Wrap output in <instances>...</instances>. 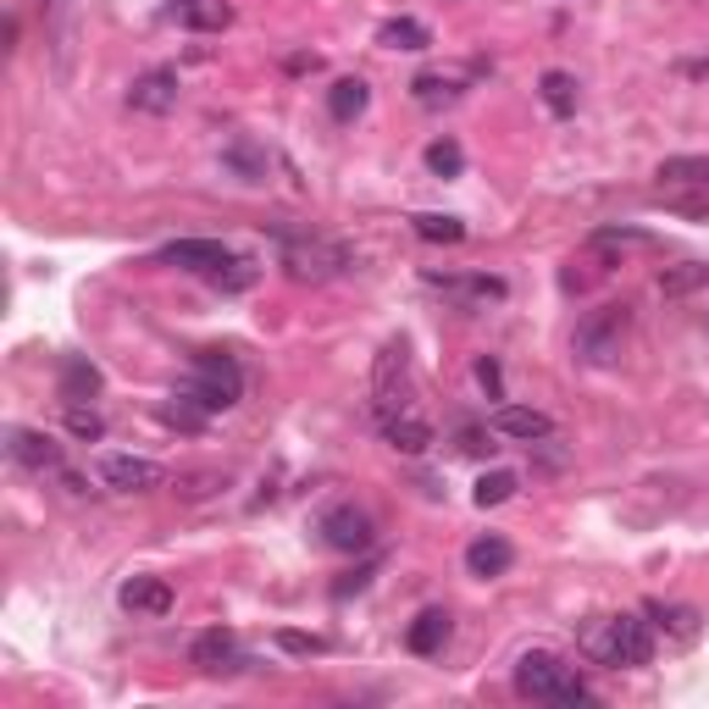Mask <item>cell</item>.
<instances>
[{
	"label": "cell",
	"instance_id": "obj_37",
	"mask_svg": "<svg viewBox=\"0 0 709 709\" xmlns=\"http://www.w3.org/2000/svg\"><path fill=\"white\" fill-rule=\"evenodd\" d=\"M217 483H222V477H189V483H184V493H189V499H206Z\"/></svg>",
	"mask_w": 709,
	"mask_h": 709
},
{
	"label": "cell",
	"instance_id": "obj_20",
	"mask_svg": "<svg viewBox=\"0 0 709 709\" xmlns=\"http://www.w3.org/2000/svg\"><path fill=\"white\" fill-rule=\"evenodd\" d=\"M405 643H410V654H438L443 643H450V609H421L416 620H410V632H405Z\"/></svg>",
	"mask_w": 709,
	"mask_h": 709
},
{
	"label": "cell",
	"instance_id": "obj_10",
	"mask_svg": "<svg viewBox=\"0 0 709 709\" xmlns=\"http://www.w3.org/2000/svg\"><path fill=\"white\" fill-rule=\"evenodd\" d=\"M177 72L172 67H150V72H139L133 78V89H128V106L133 112H144V117H166L172 106H177Z\"/></svg>",
	"mask_w": 709,
	"mask_h": 709
},
{
	"label": "cell",
	"instance_id": "obj_34",
	"mask_svg": "<svg viewBox=\"0 0 709 709\" xmlns=\"http://www.w3.org/2000/svg\"><path fill=\"white\" fill-rule=\"evenodd\" d=\"M461 450H466V455H493V450H499L493 427H461Z\"/></svg>",
	"mask_w": 709,
	"mask_h": 709
},
{
	"label": "cell",
	"instance_id": "obj_31",
	"mask_svg": "<svg viewBox=\"0 0 709 709\" xmlns=\"http://www.w3.org/2000/svg\"><path fill=\"white\" fill-rule=\"evenodd\" d=\"M67 432L83 438V443H101V438H106V421H101L95 410H83V405H67Z\"/></svg>",
	"mask_w": 709,
	"mask_h": 709
},
{
	"label": "cell",
	"instance_id": "obj_19",
	"mask_svg": "<svg viewBox=\"0 0 709 709\" xmlns=\"http://www.w3.org/2000/svg\"><path fill=\"white\" fill-rule=\"evenodd\" d=\"M654 177L660 189H709V155H665Z\"/></svg>",
	"mask_w": 709,
	"mask_h": 709
},
{
	"label": "cell",
	"instance_id": "obj_26",
	"mask_svg": "<svg viewBox=\"0 0 709 709\" xmlns=\"http://www.w3.org/2000/svg\"><path fill=\"white\" fill-rule=\"evenodd\" d=\"M410 89H416L421 106H450V101H461V78H443V72H421Z\"/></svg>",
	"mask_w": 709,
	"mask_h": 709
},
{
	"label": "cell",
	"instance_id": "obj_35",
	"mask_svg": "<svg viewBox=\"0 0 709 709\" xmlns=\"http://www.w3.org/2000/svg\"><path fill=\"white\" fill-rule=\"evenodd\" d=\"M477 383H483V394H488V399H504V372H499L493 354H483V361H477Z\"/></svg>",
	"mask_w": 709,
	"mask_h": 709
},
{
	"label": "cell",
	"instance_id": "obj_27",
	"mask_svg": "<svg viewBox=\"0 0 709 709\" xmlns=\"http://www.w3.org/2000/svg\"><path fill=\"white\" fill-rule=\"evenodd\" d=\"M222 161L244 177V184H260V177H266V150H255L249 139H239V144H228L222 150Z\"/></svg>",
	"mask_w": 709,
	"mask_h": 709
},
{
	"label": "cell",
	"instance_id": "obj_21",
	"mask_svg": "<svg viewBox=\"0 0 709 709\" xmlns=\"http://www.w3.org/2000/svg\"><path fill=\"white\" fill-rule=\"evenodd\" d=\"M704 289H709V260H676V266L660 272V294L665 300H693Z\"/></svg>",
	"mask_w": 709,
	"mask_h": 709
},
{
	"label": "cell",
	"instance_id": "obj_8",
	"mask_svg": "<svg viewBox=\"0 0 709 709\" xmlns=\"http://www.w3.org/2000/svg\"><path fill=\"white\" fill-rule=\"evenodd\" d=\"M101 483L112 493H150V488L166 483V472L155 461H144V455H106L101 461Z\"/></svg>",
	"mask_w": 709,
	"mask_h": 709
},
{
	"label": "cell",
	"instance_id": "obj_3",
	"mask_svg": "<svg viewBox=\"0 0 709 709\" xmlns=\"http://www.w3.org/2000/svg\"><path fill=\"white\" fill-rule=\"evenodd\" d=\"M627 333H632V305H598V311H588L582 322H577V338H571V349H577V361L582 367H615L620 361V349H627Z\"/></svg>",
	"mask_w": 709,
	"mask_h": 709
},
{
	"label": "cell",
	"instance_id": "obj_28",
	"mask_svg": "<svg viewBox=\"0 0 709 709\" xmlns=\"http://www.w3.org/2000/svg\"><path fill=\"white\" fill-rule=\"evenodd\" d=\"M427 172H432V177H461V172H466V150H461L455 139H432V144H427Z\"/></svg>",
	"mask_w": 709,
	"mask_h": 709
},
{
	"label": "cell",
	"instance_id": "obj_22",
	"mask_svg": "<svg viewBox=\"0 0 709 709\" xmlns=\"http://www.w3.org/2000/svg\"><path fill=\"white\" fill-rule=\"evenodd\" d=\"M367 106H372L367 78H338V83L327 89V112H333V123H354Z\"/></svg>",
	"mask_w": 709,
	"mask_h": 709
},
{
	"label": "cell",
	"instance_id": "obj_29",
	"mask_svg": "<svg viewBox=\"0 0 709 709\" xmlns=\"http://www.w3.org/2000/svg\"><path fill=\"white\" fill-rule=\"evenodd\" d=\"M515 488H521V483H515V472H488V477L477 483V493H472V499H477V510H493V504H504Z\"/></svg>",
	"mask_w": 709,
	"mask_h": 709
},
{
	"label": "cell",
	"instance_id": "obj_23",
	"mask_svg": "<svg viewBox=\"0 0 709 709\" xmlns=\"http://www.w3.org/2000/svg\"><path fill=\"white\" fill-rule=\"evenodd\" d=\"M538 95H544V106H549L555 117H571V112H577V78L560 72V67H549V72L538 78Z\"/></svg>",
	"mask_w": 709,
	"mask_h": 709
},
{
	"label": "cell",
	"instance_id": "obj_2",
	"mask_svg": "<svg viewBox=\"0 0 709 709\" xmlns=\"http://www.w3.org/2000/svg\"><path fill=\"white\" fill-rule=\"evenodd\" d=\"M515 693L544 698V704H588V682L577 676V665L555 660L549 649H532L515 660Z\"/></svg>",
	"mask_w": 709,
	"mask_h": 709
},
{
	"label": "cell",
	"instance_id": "obj_14",
	"mask_svg": "<svg viewBox=\"0 0 709 709\" xmlns=\"http://www.w3.org/2000/svg\"><path fill=\"white\" fill-rule=\"evenodd\" d=\"M189 660H195L206 676H222V671L244 665V660H239V638H233V632H222V627L200 632V638H195V649H189Z\"/></svg>",
	"mask_w": 709,
	"mask_h": 709
},
{
	"label": "cell",
	"instance_id": "obj_9",
	"mask_svg": "<svg viewBox=\"0 0 709 709\" xmlns=\"http://www.w3.org/2000/svg\"><path fill=\"white\" fill-rule=\"evenodd\" d=\"M155 260H161V266H184V272L211 278L217 266H228V260H233V249H228V244H217V239H172Z\"/></svg>",
	"mask_w": 709,
	"mask_h": 709
},
{
	"label": "cell",
	"instance_id": "obj_16",
	"mask_svg": "<svg viewBox=\"0 0 709 709\" xmlns=\"http://www.w3.org/2000/svg\"><path fill=\"white\" fill-rule=\"evenodd\" d=\"M101 383H106V377H101V367L89 361V354H67V361H61V383H56V388H61L67 405H83V399H95V394H101Z\"/></svg>",
	"mask_w": 709,
	"mask_h": 709
},
{
	"label": "cell",
	"instance_id": "obj_25",
	"mask_svg": "<svg viewBox=\"0 0 709 709\" xmlns=\"http://www.w3.org/2000/svg\"><path fill=\"white\" fill-rule=\"evenodd\" d=\"M410 228H416V239H427V244H461V239H466V222H461V217H438V211L410 217Z\"/></svg>",
	"mask_w": 709,
	"mask_h": 709
},
{
	"label": "cell",
	"instance_id": "obj_33",
	"mask_svg": "<svg viewBox=\"0 0 709 709\" xmlns=\"http://www.w3.org/2000/svg\"><path fill=\"white\" fill-rule=\"evenodd\" d=\"M649 615L660 627H671L676 638H693V609H665V604H649Z\"/></svg>",
	"mask_w": 709,
	"mask_h": 709
},
{
	"label": "cell",
	"instance_id": "obj_36",
	"mask_svg": "<svg viewBox=\"0 0 709 709\" xmlns=\"http://www.w3.org/2000/svg\"><path fill=\"white\" fill-rule=\"evenodd\" d=\"M278 643H283L289 654H322V638H300V632H283Z\"/></svg>",
	"mask_w": 709,
	"mask_h": 709
},
{
	"label": "cell",
	"instance_id": "obj_24",
	"mask_svg": "<svg viewBox=\"0 0 709 709\" xmlns=\"http://www.w3.org/2000/svg\"><path fill=\"white\" fill-rule=\"evenodd\" d=\"M377 45H388V50H427L432 34H427V23H416V18H388V23L377 28Z\"/></svg>",
	"mask_w": 709,
	"mask_h": 709
},
{
	"label": "cell",
	"instance_id": "obj_32",
	"mask_svg": "<svg viewBox=\"0 0 709 709\" xmlns=\"http://www.w3.org/2000/svg\"><path fill=\"white\" fill-rule=\"evenodd\" d=\"M649 244V233H638V228H598L593 233V249H643Z\"/></svg>",
	"mask_w": 709,
	"mask_h": 709
},
{
	"label": "cell",
	"instance_id": "obj_7",
	"mask_svg": "<svg viewBox=\"0 0 709 709\" xmlns=\"http://www.w3.org/2000/svg\"><path fill=\"white\" fill-rule=\"evenodd\" d=\"M322 544L327 549H338V555H361V549H372L377 544V526H372V515L367 510H354V504H333L327 515H322Z\"/></svg>",
	"mask_w": 709,
	"mask_h": 709
},
{
	"label": "cell",
	"instance_id": "obj_11",
	"mask_svg": "<svg viewBox=\"0 0 709 709\" xmlns=\"http://www.w3.org/2000/svg\"><path fill=\"white\" fill-rule=\"evenodd\" d=\"M7 455L18 461V466H28V472H61L67 461H61V443L50 438V432H34V427H12L7 432Z\"/></svg>",
	"mask_w": 709,
	"mask_h": 709
},
{
	"label": "cell",
	"instance_id": "obj_5",
	"mask_svg": "<svg viewBox=\"0 0 709 709\" xmlns=\"http://www.w3.org/2000/svg\"><path fill=\"white\" fill-rule=\"evenodd\" d=\"M278 239H283V272L294 278V283H327L333 272H344L349 266V249L344 244H333V239H322V233H289V228H278Z\"/></svg>",
	"mask_w": 709,
	"mask_h": 709
},
{
	"label": "cell",
	"instance_id": "obj_17",
	"mask_svg": "<svg viewBox=\"0 0 709 709\" xmlns=\"http://www.w3.org/2000/svg\"><path fill=\"white\" fill-rule=\"evenodd\" d=\"M172 18L195 34H222L233 23V7L228 0H172Z\"/></svg>",
	"mask_w": 709,
	"mask_h": 709
},
{
	"label": "cell",
	"instance_id": "obj_1",
	"mask_svg": "<svg viewBox=\"0 0 709 709\" xmlns=\"http://www.w3.org/2000/svg\"><path fill=\"white\" fill-rule=\"evenodd\" d=\"M239 394H244V372H239L233 354H222V349H200V354H195V372H189V383L177 388V399L195 405V410H206V416L233 410V405H239Z\"/></svg>",
	"mask_w": 709,
	"mask_h": 709
},
{
	"label": "cell",
	"instance_id": "obj_4",
	"mask_svg": "<svg viewBox=\"0 0 709 709\" xmlns=\"http://www.w3.org/2000/svg\"><path fill=\"white\" fill-rule=\"evenodd\" d=\"M582 649L598 660V665H649L654 660V632H649V620L638 615H609L598 632L582 638Z\"/></svg>",
	"mask_w": 709,
	"mask_h": 709
},
{
	"label": "cell",
	"instance_id": "obj_15",
	"mask_svg": "<svg viewBox=\"0 0 709 709\" xmlns=\"http://www.w3.org/2000/svg\"><path fill=\"white\" fill-rule=\"evenodd\" d=\"M383 438L394 443L399 455H427V450H432V421L416 416V410H399V416L383 421Z\"/></svg>",
	"mask_w": 709,
	"mask_h": 709
},
{
	"label": "cell",
	"instance_id": "obj_30",
	"mask_svg": "<svg viewBox=\"0 0 709 709\" xmlns=\"http://www.w3.org/2000/svg\"><path fill=\"white\" fill-rule=\"evenodd\" d=\"M211 283H217L222 294H239V289H249V283H255V266L233 255L228 266H217V272H211Z\"/></svg>",
	"mask_w": 709,
	"mask_h": 709
},
{
	"label": "cell",
	"instance_id": "obj_6",
	"mask_svg": "<svg viewBox=\"0 0 709 709\" xmlns=\"http://www.w3.org/2000/svg\"><path fill=\"white\" fill-rule=\"evenodd\" d=\"M399 410H416V388H410V354L405 344H383L377 367H372V416L388 421Z\"/></svg>",
	"mask_w": 709,
	"mask_h": 709
},
{
	"label": "cell",
	"instance_id": "obj_13",
	"mask_svg": "<svg viewBox=\"0 0 709 709\" xmlns=\"http://www.w3.org/2000/svg\"><path fill=\"white\" fill-rule=\"evenodd\" d=\"M515 566V549H510V538H499V532H483V538H472L466 544V571L472 577H504Z\"/></svg>",
	"mask_w": 709,
	"mask_h": 709
},
{
	"label": "cell",
	"instance_id": "obj_12",
	"mask_svg": "<svg viewBox=\"0 0 709 709\" xmlns=\"http://www.w3.org/2000/svg\"><path fill=\"white\" fill-rule=\"evenodd\" d=\"M488 427H493L499 438L526 443V450H532V443H549V438H555V421H549L544 410H532V405H499Z\"/></svg>",
	"mask_w": 709,
	"mask_h": 709
},
{
	"label": "cell",
	"instance_id": "obj_18",
	"mask_svg": "<svg viewBox=\"0 0 709 709\" xmlns=\"http://www.w3.org/2000/svg\"><path fill=\"white\" fill-rule=\"evenodd\" d=\"M123 609H133V615H166L172 609V588L161 582V577H133V582H123Z\"/></svg>",
	"mask_w": 709,
	"mask_h": 709
}]
</instances>
